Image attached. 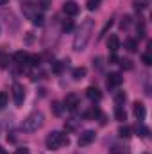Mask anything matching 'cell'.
Segmentation results:
<instances>
[{"mask_svg":"<svg viewBox=\"0 0 152 154\" xmlns=\"http://www.w3.org/2000/svg\"><path fill=\"white\" fill-rule=\"evenodd\" d=\"M125 48H127L129 52H136V50H138V41L132 39V38L125 39Z\"/></svg>","mask_w":152,"mask_h":154,"instance_id":"obj_15","label":"cell"},{"mask_svg":"<svg viewBox=\"0 0 152 154\" xmlns=\"http://www.w3.org/2000/svg\"><path fill=\"white\" fill-rule=\"evenodd\" d=\"M100 115H102V113H100V109H99L97 106H93V108H91V109L86 113V118H90V120H95L97 116H100Z\"/></svg>","mask_w":152,"mask_h":154,"instance_id":"obj_16","label":"cell"},{"mask_svg":"<svg viewBox=\"0 0 152 154\" xmlns=\"http://www.w3.org/2000/svg\"><path fill=\"white\" fill-rule=\"evenodd\" d=\"M91 31H93V20L88 18L75 34V39H74V48L75 50H84V47L88 45V41L91 38Z\"/></svg>","mask_w":152,"mask_h":154,"instance_id":"obj_1","label":"cell"},{"mask_svg":"<svg viewBox=\"0 0 152 154\" xmlns=\"http://www.w3.org/2000/svg\"><path fill=\"white\" fill-rule=\"evenodd\" d=\"M32 23L34 25H43V16L41 14H34L32 16Z\"/></svg>","mask_w":152,"mask_h":154,"instance_id":"obj_25","label":"cell"},{"mask_svg":"<svg viewBox=\"0 0 152 154\" xmlns=\"http://www.w3.org/2000/svg\"><path fill=\"white\" fill-rule=\"evenodd\" d=\"M132 111H134V116H136L138 120H143L145 115H147V109H145V106H143L141 102H134V104H132Z\"/></svg>","mask_w":152,"mask_h":154,"instance_id":"obj_10","label":"cell"},{"mask_svg":"<svg viewBox=\"0 0 152 154\" xmlns=\"http://www.w3.org/2000/svg\"><path fill=\"white\" fill-rule=\"evenodd\" d=\"M5 106H7V93L0 91V109H4Z\"/></svg>","mask_w":152,"mask_h":154,"instance_id":"obj_22","label":"cell"},{"mask_svg":"<svg viewBox=\"0 0 152 154\" xmlns=\"http://www.w3.org/2000/svg\"><path fill=\"white\" fill-rule=\"evenodd\" d=\"M43 122H45V116L41 111H34V113H31V115L27 116L25 120H23V131H29V133H34V131H38L39 127L43 125Z\"/></svg>","mask_w":152,"mask_h":154,"instance_id":"obj_3","label":"cell"},{"mask_svg":"<svg viewBox=\"0 0 152 154\" xmlns=\"http://www.w3.org/2000/svg\"><path fill=\"white\" fill-rule=\"evenodd\" d=\"M95 131H84L81 136H79V147H86V145H90L93 140H95Z\"/></svg>","mask_w":152,"mask_h":154,"instance_id":"obj_6","label":"cell"},{"mask_svg":"<svg viewBox=\"0 0 152 154\" xmlns=\"http://www.w3.org/2000/svg\"><path fill=\"white\" fill-rule=\"evenodd\" d=\"M136 131L140 133V136H141V138L149 136V129H147V127H143V125H138V127H136Z\"/></svg>","mask_w":152,"mask_h":154,"instance_id":"obj_23","label":"cell"},{"mask_svg":"<svg viewBox=\"0 0 152 154\" xmlns=\"http://www.w3.org/2000/svg\"><path fill=\"white\" fill-rule=\"evenodd\" d=\"M72 29V22H65L63 23V31H70Z\"/></svg>","mask_w":152,"mask_h":154,"instance_id":"obj_31","label":"cell"},{"mask_svg":"<svg viewBox=\"0 0 152 154\" xmlns=\"http://www.w3.org/2000/svg\"><path fill=\"white\" fill-rule=\"evenodd\" d=\"M118 63L122 65L123 70H131V68H132V61H131V59H122V61H118Z\"/></svg>","mask_w":152,"mask_h":154,"instance_id":"obj_21","label":"cell"},{"mask_svg":"<svg viewBox=\"0 0 152 154\" xmlns=\"http://www.w3.org/2000/svg\"><path fill=\"white\" fill-rule=\"evenodd\" d=\"M122 82H123V77H122V74H118V72H113V74H109V75H108L106 86H108L109 90H114V88H118Z\"/></svg>","mask_w":152,"mask_h":154,"instance_id":"obj_5","label":"cell"},{"mask_svg":"<svg viewBox=\"0 0 152 154\" xmlns=\"http://www.w3.org/2000/svg\"><path fill=\"white\" fill-rule=\"evenodd\" d=\"M63 11L68 14V16H75L79 14V11H81V7H79V4L74 2V0H70V2H66L65 5H63Z\"/></svg>","mask_w":152,"mask_h":154,"instance_id":"obj_7","label":"cell"},{"mask_svg":"<svg viewBox=\"0 0 152 154\" xmlns=\"http://www.w3.org/2000/svg\"><path fill=\"white\" fill-rule=\"evenodd\" d=\"M118 61H120V59H118V57H116V54H111V57H109V63H118Z\"/></svg>","mask_w":152,"mask_h":154,"instance_id":"obj_32","label":"cell"},{"mask_svg":"<svg viewBox=\"0 0 152 154\" xmlns=\"http://www.w3.org/2000/svg\"><path fill=\"white\" fill-rule=\"evenodd\" d=\"M123 102H125V93H123V91H118V93L114 95V104H116V106H122Z\"/></svg>","mask_w":152,"mask_h":154,"instance_id":"obj_17","label":"cell"},{"mask_svg":"<svg viewBox=\"0 0 152 154\" xmlns=\"http://www.w3.org/2000/svg\"><path fill=\"white\" fill-rule=\"evenodd\" d=\"M114 118H116L118 122H125L127 113H125V109H123L122 106H116V108H114Z\"/></svg>","mask_w":152,"mask_h":154,"instance_id":"obj_13","label":"cell"},{"mask_svg":"<svg viewBox=\"0 0 152 154\" xmlns=\"http://www.w3.org/2000/svg\"><path fill=\"white\" fill-rule=\"evenodd\" d=\"M27 63L31 65V66H38L39 65V56H36V54H29V59H27Z\"/></svg>","mask_w":152,"mask_h":154,"instance_id":"obj_20","label":"cell"},{"mask_svg":"<svg viewBox=\"0 0 152 154\" xmlns=\"http://www.w3.org/2000/svg\"><path fill=\"white\" fill-rule=\"evenodd\" d=\"M7 2H9V0H0V5H5Z\"/></svg>","mask_w":152,"mask_h":154,"instance_id":"obj_35","label":"cell"},{"mask_svg":"<svg viewBox=\"0 0 152 154\" xmlns=\"http://www.w3.org/2000/svg\"><path fill=\"white\" fill-rule=\"evenodd\" d=\"M45 143H47V149L56 151V149H59V147H63V145H68V143H70V138H68L66 134L59 133V131H52V133L47 136Z\"/></svg>","mask_w":152,"mask_h":154,"instance_id":"obj_2","label":"cell"},{"mask_svg":"<svg viewBox=\"0 0 152 154\" xmlns=\"http://www.w3.org/2000/svg\"><path fill=\"white\" fill-rule=\"evenodd\" d=\"M108 48H109L111 54H116V50L120 48V38L116 34H111L109 36V39H108Z\"/></svg>","mask_w":152,"mask_h":154,"instance_id":"obj_11","label":"cell"},{"mask_svg":"<svg viewBox=\"0 0 152 154\" xmlns=\"http://www.w3.org/2000/svg\"><path fill=\"white\" fill-rule=\"evenodd\" d=\"M99 2H100V0H88V9H90V11L97 9V7H99Z\"/></svg>","mask_w":152,"mask_h":154,"instance_id":"obj_26","label":"cell"},{"mask_svg":"<svg viewBox=\"0 0 152 154\" xmlns=\"http://www.w3.org/2000/svg\"><path fill=\"white\" fill-rule=\"evenodd\" d=\"M111 154H127V151H123V147H118V145H114L113 149H111Z\"/></svg>","mask_w":152,"mask_h":154,"instance_id":"obj_27","label":"cell"},{"mask_svg":"<svg viewBox=\"0 0 152 154\" xmlns=\"http://www.w3.org/2000/svg\"><path fill=\"white\" fill-rule=\"evenodd\" d=\"M0 154H7V152H5V149H4L2 145H0Z\"/></svg>","mask_w":152,"mask_h":154,"instance_id":"obj_34","label":"cell"},{"mask_svg":"<svg viewBox=\"0 0 152 154\" xmlns=\"http://www.w3.org/2000/svg\"><path fill=\"white\" fill-rule=\"evenodd\" d=\"M63 108H65V106H63L61 102H52V111H54V115L59 116L63 113Z\"/></svg>","mask_w":152,"mask_h":154,"instance_id":"obj_18","label":"cell"},{"mask_svg":"<svg viewBox=\"0 0 152 154\" xmlns=\"http://www.w3.org/2000/svg\"><path fill=\"white\" fill-rule=\"evenodd\" d=\"M141 61L149 66V65H152V56H150V52H147V54H143L141 56Z\"/></svg>","mask_w":152,"mask_h":154,"instance_id":"obj_24","label":"cell"},{"mask_svg":"<svg viewBox=\"0 0 152 154\" xmlns=\"http://www.w3.org/2000/svg\"><path fill=\"white\" fill-rule=\"evenodd\" d=\"M86 97H88L91 102H99V100L102 99V93H100V90H99V88H95V86H90V88L86 90Z\"/></svg>","mask_w":152,"mask_h":154,"instance_id":"obj_9","label":"cell"},{"mask_svg":"<svg viewBox=\"0 0 152 154\" xmlns=\"http://www.w3.org/2000/svg\"><path fill=\"white\" fill-rule=\"evenodd\" d=\"M129 20H131V18H129V16H125V18H123V22H122V29H123V27H127V25H129Z\"/></svg>","mask_w":152,"mask_h":154,"instance_id":"obj_33","label":"cell"},{"mask_svg":"<svg viewBox=\"0 0 152 154\" xmlns=\"http://www.w3.org/2000/svg\"><path fill=\"white\" fill-rule=\"evenodd\" d=\"M63 66H65L63 63H56V65H54V72H56V74H59V72L63 70Z\"/></svg>","mask_w":152,"mask_h":154,"instance_id":"obj_29","label":"cell"},{"mask_svg":"<svg viewBox=\"0 0 152 154\" xmlns=\"http://www.w3.org/2000/svg\"><path fill=\"white\" fill-rule=\"evenodd\" d=\"M13 59H14V63H18V65H23V63H27V59H29V54H27L25 50H18V52H14Z\"/></svg>","mask_w":152,"mask_h":154,"instance_id":"obj_12","label":"cell"},{"mask_svg":"<svg viewBox=\"0 0 152 154\" xmlns=\"http://www.w3.org/2000/svg\"><path fill=\"white\" fill-rule=\"evenodd\" d=\"M7 66V56H0V68Z\"/></svg>","mask_w":152,"mask_h":154,"instance_id":"obj_28","label":"cell"},{"mask_svg":"<svg viewBox=\"0 0 152 154\" xmlns=\"http://www.w3.org/2000/svg\"><path fill=\"white\" fill-rule=\"evenodd\" d=\"M118 134H120L122 138H129V136H131V129H129L127 125H122V127L118 129Z\"/></svg>","mask_w":152,"mask_h":154,"instance_id":"obj_19","label":"cell"},{"mask_svg":"<svg viewBox=\"0 0 152 154\" xmlns=\"http://www.w3.org/2000/svg\"><path fill=\"white\" fill-rule=\"evenodd\" d=\"M14 154H31L29 149H25V147H22V149H16V152Z\"/></svg>","mask_w":152,"mask_h":154,"instance_id":"obj_30","label":"cell"},{"mask_svg":"<svg viewBox=\"0 0 152 154\" xmlns=\"http://www.w3.org/2000/svg\"><path fill=\"white\" fill-rule=\"evenodd\" d=\"M77 106H79V97L75 93H68L66 99H65V108L74 111V109H77Z\"/></svg>","mask_w":152,"mask_h":154,"instance_id":"obj_8","label":"cell"},{"mask_svg":"<svg viewBox=\"0 0 152 154\" xmlns=\"http://www.w3.org/2000/svg\"><path fill=\"white\" fill-rule=\"evenodd\" d=\"M13 99H14V104L16 106H22L23 104V99H25V90L22 84L14 82L13 84Z\"/></svg>","mask_w":152,"mask_h":154,"instance_id":"obj_4","label":"cell"},{"mask_svg":"<svg viewBox=\"0 0 152 154\" xmlns=\"http://www.w3.org/2000/svg\"><path fill=\"white\" fill-rule=\"evenodd\" d=\"M86 74H88V70H86L84 66H77L75 70L72 72V75H74V79H75V81H81V79H84V77H86Z\"/></svg>","mask_w":152,"mask_h":154,"instance_id":"obj_14","label":"cell"}]
</instances>
